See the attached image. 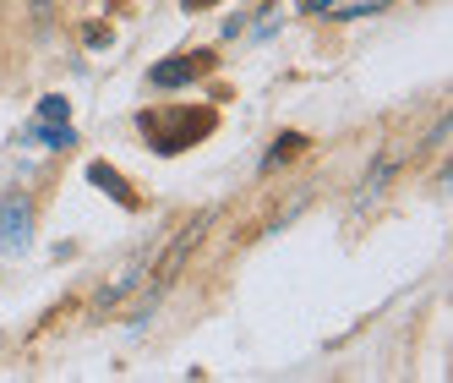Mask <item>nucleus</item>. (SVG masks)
Listing matches in <instances>:
<instances>
[{"instance_id":"f257e3e1","label":"nucleus","mask_w":453,"mask_h":383,"mask_svg":"<svg viewBox=\"0 0 453 383\" xmlns=\"http://www.w3.org/2000/svg\"><path fill=\"white\" fill-rule=\"evenodd\" d=\"M208 225H213V214H197V219H186V225L175 231V241L165 246V252H158V274H148V285H142V291H137V317H148L153 307H158V296H165L170 291V285L180 279V269H186V258H191V252H197V241L208 236Z\"/></svg>"},{"instance_id":"f03ea898","label":"nucleus","mask_w":453,"mask_h":383,"mask_svg":"<svg viewBox=\"0 0 453 383\" xmlns=\"http://www.w3.org/2000/svg\"><path fill=\"white\" fill-rule=\"evenodd\" d=\"M27 246H34V203L22 192H6V203H0V252L22 258Z\"/></svg>"},{"instance_id":"7ed1b4c3","label":"nucleus","mask_w":453,"mask_h":383,"mask_svg":"<svg viewBox=\"0 0 453 383\" xmlns=\"http://www.w3.org/2000/svg\"><path fill=\"white\" fill-rule=\"evenodd\" d=\"M148 269H153V252H148V246H142V252H132V258H126V269H120V274L104 285V291H99V301H104V307H120V301H126V291H137V285H142V274H148Z\"/></svg>"},{"instance_id":"20e7f679","label":"nucleus","mask_w":453,"mask_h":383,"mask_svg":"<svg viewBox=\"0 0 453 383\" xmlns=\"http://www.w3.org/2000/svg\"><path fill=\"white\" fill-rule=\"evenodd\" d=\"M197 72H203L197 55H170V60H153L148 66V82L153 88H180V82H197Z\"/></svg>"},{"instance_id":"39448f33","label":"nucleus","mask_w":453,"mask_h":383,"mask_svg":"<svg viewBox=\"0 0 453 383\" xmlns=\"http://www.w3.org/2000/svg\"><path fill=\"white\" fill-rule=\"evenodd\" d=\"M22 137H27V143H44V148H72V143H77L72 121H39V126H27Z\"/></svg>"},{"instance_id":"423d86ee","label":"nucleus","mask_w":453,"mask_h":383,"mask_svg":"<svg viewBox=\"0 0 453 383\" xmlns=\"http://www.w3.org/2000/svg\"><path fill=\"white\" fill-rule=\"evenodd\" d=\"M88 181L99 186V192H110V198H115V203H126V208L137 203V198H132V186H126V181H120V176H115L110 165H88Z\"/></svg>"},{"instance_id":"0eeeda50","label":"nucleus","mask_w":453,"mask_h":383,"mask_svg":"<svg viewBox=\"0 0 453 383\" xmlns=\"http://www.w3.org/2000/svg\"><path fill=\"white\" fill-rule=\"evenodd\" d=\"M39 121H72V105L60 93H50V99H39Z\"/></svg>"},{"instance_id":"6e6552de","label":"nucleus","mask_w":453,"mask_h":383,"mask_svg":"<svg viewBox=\"0 0 453 383\" xmlns=\"http://www.w3.org/2000/svg\"><path fill=\"white\" fill-rule=\"evenodd\" d=\"M82 39H88L93 50H110V39H115V34H110L104 22H88V27H82Z\"/></svg>"},{"instance_id":"1a4fd4ad","label":"nucleus","mask_w":453,"mask_h":383,"mask_svg":"<svg viewBox=\"0 0 453 383\" xmlns=\"http://www.w3.org/2000/svg\"><path fill=\"white\" fill-rule=\"evenodd\" d=\"M339 0H306V12H334Z\"/></svg>"}]
</instances>
